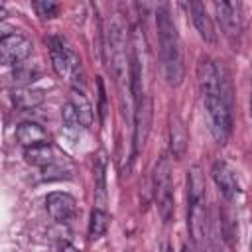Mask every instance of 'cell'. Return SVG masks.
<instances>
[{
  "instance_id": "cell-20",
  "label": "cell",
  "mask_w": 252,
  "mask_h": 252,
  "mask_svg": "<svg viewBox=\"0 0 252 252\" xmlns=\"http://www.w3.org/2000/svg\"><path fill=\"white\" fill-rule=\"evenodd\" d=\"M33 10L37 12L39 18H47L49 20V18L57 16L59 6L55 2H51V0H37V2H33Z\"/></svg>"
},
{
  "instance_id": "cell-8",
  "label": "cell",
  "mask_w": 252,
  "mask_h": 252,
  "mask_svg": "<svg viewBox=\"0 0 252 252\" xmlns=\"http://www.w3.org/2000/svg\"><path fill=\"white\" fill-rule=\"evenodd\" d=\"M33 43L24 33H4L0 39V61L2 65H18L30 57Z\"/></svg>"
},
{
  "instance_id": "cell-17",
  "label": "cell",
  "mask_w": 252,
  "mask_h": 252,
  "mask_svg": "<svg viewBox=\"0 0 252 252\" xmlns=\"http://www.w3.org/2000/svg\"><path fill=\"white\" fill-rule=\"evenodd\" d=\"M71 104H73V108H75V112L79 116L81 126L83 128H91V124H93V104L85 96V93L73 89V93H71Z\"/></svg>"
},
{
  "instance_id": "cell-25",
  "label": "cell",
  "mask_w": 252,
  "mask_h": 252,
  "mask_svg": "<svg viewBox=\"0 0 252 252\" xmlns=\"http://www.w3.org/2000/svg\"><path fill=\"white\" fill-rule=\"evenodd\" d=\"M250 252H252V242H250Z\"/></svg>"
},
{
  "instance_id": "cell-22",
  "label": "cell",
  "mask_w": 252,
  "mask_h": 252,
  "mask_svg": "<svg viewBox=\"0 0 252 252\" xmlns=\"http://www.w3.org/2000/svg\"><path fill=\"white\" fill-rule=\"evenodd\" d=\"M98 98H100V108H98L100 120H104V114H106V94H104V85H102L100 79H98Z\"/></svg>"
},
{
  "instance_id": "cell-5",
  "label": "cell",
  "mask_w": 252,
  "mask_h": 252,
  "mask_svg": "<svg viewBox=\"0 0 252 252\" xmlns=\"http://www.w3.org/2000/svg\"><path fill=\"white\" fill-rule=\"evenodd\" d=\"M47 47H49V57H51V65L55 69V73L67 81H71L73 85L83 83V65H81V57L69 47V43L63 37L51 35L47 39Z\"/></svg>"
},
{
  "instance_id": "cell-3",
  "label": "cell",
  "mask_w": 252,
  "mask_h": 252,
  "mask_svg": "<svg viewBox=\"0 0 252 252\" xmlns=\"http://www.w3.org/2000/svg\"><path fill=\"white\" fill-rule=\"evenodd\" d=\"M104 57L108 61V69L120 87L124 91V85L132 89L130 81V59H132V45L128 41V33L124 24L118 18H112L106 24L104 30Z\"/></svg>"
},
{
  "instance_id": "cell-6",
  "label": "cell",
  "mask_w": 252,
  "mask_h": 252,
  "mask_svg": "<svg viewBox=\"0 0 252 252\" xmlns=\"http://www.w3.org/2000/svg\"><path fill=\"white\" fill-rule=\"evenodd\" d=\"M154 199L158 205V211L161 219L167 222L173 215L175 201H173V175H171V163L169 158L161 156L154 169Z\"/></svg>"
},
{
  "instance_id": "cell-7",
  "label": "cell",
  "mask_w": 252,
  "mask_h": 252,
  "mask_svg": "<svg viewBox=\"0 0 252 252\" xmlns=\"http://www.w3.org/2000/svg\"><path fill=\"white\" fill-rule=\"evenodd\" d=\"M134 156L140 154V150L144 148L150 130H152V116H154V104H152V96L144 94L134 102Z\"/></svg>"
},
{
  "instance_id": "cell-2",
  "label": "cell",
  "mask_w": 252,
  "mask_h": 252,
  "mask_svg": "<svg viewBox=\"0 0 252 252\" xmlns=\"http://www.w3.org/2000/svg\"><path fill=\"white\" fill-rule=\"evenodd\" d=\"M156 28H158V41H159V59L161 71L167 85L177 87L183 83L185 77V57L183 45L175 28V22L167 10V6H158L156 10Z\"/></svg>"
},
{
  "instance_id": "cell-13",
  "label": "cell",
  "mask_w": 252,
  "mask_h": 252,
  "mask_svg": "<svg viewBox=\"0 0 252 252\" xmlns=\"http://www.w3.org/2000/svg\"><path fill=\"white\" fill-rule=\"evenodd\" d=\"M16 138L24 146V150L26 148H35V146H41V144H49L47 132L37 122H22L16 130Z\"/></svg>"
},
{
  "instance_id": "cell-19",
  "label": "cell",
  "mask_w": 252,
  "mask_h": 252,
  "mask_svg": "<svg viewBox=\"0 0 252 252\" xmlns=\"http://www.w3.org/2000/svg\"><path fill=\"white\" fill-rule=\"evenodd\" d=\"M104 158L100 156L96 161H94V197L98 201V207L104 209V203H106V183H104Z\"/></svg>"
},
{
  "instance_id": "cell-12",
  "label": "cell",
  "mask_w": 252,
  "mask_h": 252,
  "mask_svg": "<svg viewBox=\"0 0 252 252\" xmlns=\"http://www.w3.org/2000/svg\"><path fill=\"white\" fill-rule=\"evenodd\" d=\"M187 10H189V14H191V20H193V24H195L199 35H201L205 41L213 43V41H215V26H213V20H211V16H209L205 4H201V2H189V4H187Z\"/></svg>"
},
{
  "instance_id": "cell-16",
  "label": "cell",
  "mask_w": 252,
  "mask_h": 252,
  "mask_svg": "<svg viewBox=\"0 0 252 252\" xmlns=\"http://www.w3.org/2000/svg\"><path fill=\"white\" fill-rule=\"evenodd\" d=\"M41 100H43V93L37 91V89L18 87V89L12 93V102L16 104V108H22V110L35 108L37 104H41Z\"/></svg>"
},
{
  "instance_id": "cell-21",
  "label": "cell",
  "mask_w": 252,
  "mask_h": 252,
  "mask_svg": "<svg viewBox=\"0 0 252 252\" xmlns=\"http://www.w3.org/2000/svg\"><path fill=\"white\" fill-rule=\"evenodd\" d=\"M61 118H63V126H65V130H77L79 126H81V122H79V116H77V112H75V108H73V104L71 102H67L65 106H63V110H61Z\"/></svg>"
},
{
  "instance_id": "cell-23",
  "label": "cell",
  "mask_w": 252,
  "mask_h": 252,
  "mask_svg": "<svg viewBox=\"0 0 252 252\" xmlns=\"http://www.w3.org/2000/svg\"><path fill=\"white\" fill-rule=\"evenodd\" d=\"M181 252H191V250H189V246H183V248H181Z\"/></svg>"
},
{
  "instance_id": "cell-18",
  "label": "cell",
  "mask_w": 252,
  "mask_h": 252,
  "mask_svg": "<svg viewBox=\"0 0 252 252\" xmlns=\"http://www.w3.org/2000/svg\"><path fill=\"white\" fill-rule=\"evenodd\" d=\"M108 226H110V215L104 209L94 207L93 213H91V220H89V238L98 240L100 236L106 234Z\"/></svg>"
},
{
  "instance_id": "cell-14",
  "label": "cell",
  "mask_w": 252,
  "mask_h": 252,
  "mask_svg": "<svg viewBox=\"0 0 252 252\" xmlns=\"http://www.w3.org/2000/svg\"><path fill=\"white\" fill-rule=\"evenodd\" d=\"M24 158H26L28 163H32V165H35L43 171L49 165H53L61 156L57 154V150L51 144H41V146H35V148H26Z\"/></svg>"
},
{
  "instance_id": "cell-11",
  "label": "cell",
  "mask_w": 252,
  "mask_h": 252,
  "mask_svg": "<svg viewBox=\"0 0 252 252\" xmlns=\"http://www.w3.org/2000/svg\"><path fill=\"white\" fill-rule=\"evenodd\" d=\"M45 207H47L49 217L57 222H69L77 215V201L69 193H63V191L49 193L45 197Z\"/></svg>"
},
{
  "instance_id": "cell-1",
  "label": "cell",
  "mask_w": 252,
  "mask_h": 252,
  "mask_svg": "<svg viewBox=\"0 0 252 252\" xmlns=\"http://www.w3.org/2000/svg\"><path fill=\"white\" fill-rule=\"evenodd\" d=\"M197 85L201 100L209 118L211 134L219 144H224L232 132V102L228 77L209 57H201L197 63Z\"/></svg>"
},
{
  "instance_id": "cell-4",
  "label": "cell",
  "mask_w": 252,
  "mask_h": 252,
  "mask_svg": "<svg viewBox=\"0 0 252 252\" xmlns=\"http://www.w3.org/2000/svg\"><path fill=\"white\" fill-rule=\"evenodd\" d=\"M207 193L201 167L193 165L187 173V230L197 248L205 246L207 238Z\"/></svg>"
},
{
  "instance_id": "cell-10",
  "label": "cell",
  "mask_w": 252,
  "mask_h": 252,
  "mask_svg": "<svg viewBox=\"0 0 252 252\" xmlns=\"http://www.w3.org/2000/svg\"><path fill=\"white\" fill-rule=\"evenodd\" d=\"M211 173H213V179H215V183H217L219 191L222 193V197H224L226 201H234V199H238V197H240L242 189H240L238 177H236L234 169H232L226 161H220V159H219V161H215V163H213Z\"/></svg>"
},
{
  "instance_id": "cell-24",
  "label": "cell",
  "mask_w": 252,
  "mask_h": 252,
  "mask_svg": "<svg viewBox=\"0 0 252 252\" xmlns=\"http://www.w3.org/2000/svg\"><path fill=\"white\" fill-rule=\"evenodd\" d=\"M250 112H252V93H250Z\"/></svg>"
},
{
  "instance_id": "cell-15",
  "label": "cell",
  "mask_w": 252,
  "mask_h": 252,
  "mask_svg": "<svg viewBox=\"0 0 252 252\" xmlns=\"http://www.w3.org/2000/svg\"><path fill=\"white\" fill-rule=\"evenodd\" d=\"M187 142H189V136H187V130H185L183 122L177 116H171V122H169V150H171V156L175 159H181L185 156Z\"/></svg>"
},
{
  "instance_id": "cell-9",
  "label": "cell",
  "mask_w": 252,
  "mask_h": 252,
  "mask_svg": "<svg viewBox=\"0 0 252 252\" xmlns=\"http://www.w3.org/2000/svg\"><path fill=\"white\" fill-rule=\"evenodd\" d=\"M213 8L220 30L234 43L242 33V6L238 2H215Z\"/></svg>"
}]
</instances>
